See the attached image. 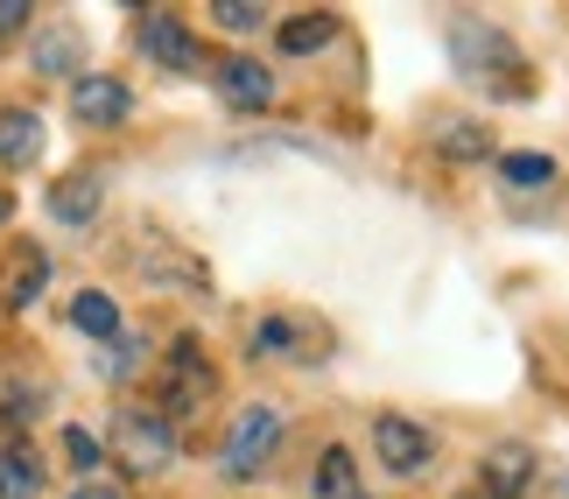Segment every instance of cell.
<instances>
[{"label": "cell", "instance_id": "4fadbf2b", "mask_svg": "<svg viewBox=\"0 0 569 499\" xmlns=\"http://www.w3.org/2000/svg\"><path fill=\"white\" fill-rule=\"evenodd\" d=\"M331 36H338V21H331V14H296V21H281V36H274V42H281L289 57H317Z\"/></svg>", "mask_w": 569, "mask_h": 499}, {"label": "cell", "instance_id": "e0dca14e", "mask_svg": "<svg viewBox=\"0 0 569 499\" xmlns=\"http://www.w3.org/2000/svg\"><path fill=\"white\" fill-rule=\"evenodd\" d=\"M42 289H50V260H42V253L29 247V253H21V260H14V281H8V302H14V310H29V302H36Z\"/></svg>", "mask_w": 569, "mask_h": 499}, {"label": "cell", "instance_id": "6da1fadb", "mask_svg": "<svg viewBox=\"0 0 569 499\" xmlns=\"http://www.w3.org/2000/svg\"><path fill=\"white\" fill-rule=\"evenodd\" d=\"M113 450L127 471H141V479H156V471L177 465V422L162 416V408H127L113 422Z\"/></svg>", "mask_w": 569, "mask_h": 499}, {"label": "cell", "instance_id": "7c38bea8", "mask_svg": "<svg viewBox=\"0 0 569 499\" xmlns=\"http://www.w3.org/2000/svg\"><path fill=\"white\" fill-rule=\"evenodd\" d=\"M42 479L50 471H42L36 450H21V443L0 450V499H42Z\"/></svg>", "mask_w": 569, "mask_h": 499}, {"label": "cell", "instance_id": "8992f818", "mask_svg": "<svg viewBox=\"0 0 569 499\" xmlns=\"http://www.w3.org/2000/svg\"><path fill=\"white\" fill-rule=\"evenodd\" d=\"M141 50L156 57L162 71H197V63H204V57H197V36H190V29H183V21L169 14V8L141 14Z\"/></svg>", "mask_w": 569, "mask_h": 499}, {"label": "cell", "instance_id": "7402d4cb", "mask_svg": "<svg viewBox=\"0 0 569 499\" xmlns=\"http://www.w3.org/2000/svg\"><path fill=\"white\" fill-rule=\"evenodd\" d=\"M211 21H218V29H239V36H247V29H260V8H239V0H218V8H211Z\"/></svg>", "mask_w": 569, "mask_h": 499}, {"label": "cell", "instance_id": "30bf717a", "mask_svg": "<svg viewBox=\"0 0 569 499\" xmlns=\"http://www.w3.org/2000/svg\"><path fill=\"white\" fill-rule=\"evenodd\" d=\"M36 156H42V120L29 113V106H8V113H0V162L29 169Z\"/></svg>", "mask_w": 569, "mask_h": 499}, {"label": "cell", "instance_id": "ffe728a7", "mask_svg": "<svg viewBox=\"0 0 569 499\" xmlns=\"http://www.w3.org/2000/svg\"><path fill=\"white\" fill-rule=\"evenodd\" d=\"M63 458H71L78 471H99V458H106V443L92 437V429H63Z\"/></svg>", "mask_w": 569, "mask_h": 499}, {"label": "cell", "instance_id": "3957f363", "mask_svg": "<svg viewBox=\"0 0 569 499\" xmlns=\"http://www.w3.org/2000/svg\"><path fill=\"white\" fill-rule=\"evenodd\" d=\"M450 50H457V71L465 78H486V84H513L520 78V50L486 21H450Z\"/></svg>", "mask_w": 569, "mask_h": 499}, {"label": "cell", "instance_id": "5bb4252c", "mask_svg": "<svg viewBox=\"0 0 569 499\" xmlns=\"http://www.w3.org/2000/svg\"><path fill=\"white\" fill-rule=\"evenodd\" d=\"M36 71L42 78H71L78 71V29H42L36 36Z\"/></svg>", "mask_w": 569, "mask_h": 499}, {"label": "cell", "instance_id": "cb8c5ba5", "mask_svg": "<svg viewBox=\"0 0 569 499\" xmlns=\"http://www.w3.org/2000/svg\"><path fill=\"white\" fill-rule=\"evenodd\" d=\"M71 499H120V492H113V486H99V479H84V486H78Z\"/></svg>", "mask_w": 569, "mask_h": 499}, {"label": "cell", "instance_id": "d6986e66", "mask_svg": "<svg viewBox=\"0 0 569 499\" xmlns=\"http://www.w3.org/2000/svg\"><path fill=\"white\" fill-rule=\"evenodd\" d=\"M289 352H296V323L289 317H268L253 331V359H289Z\"/></svg>", "mask_w": 569, "mask_h": 499}, {"label": "cell", "instance_id": "52a82bcc", "mask_svg": "<svg viewBox=\"0 0 569 499\" xmlns=\"http://www.w3.org/2000/svg\"><path fill=\"white\" fill-rule=\"evenodd\" d=\"M478 479H486V499H520L535 486V450L528 443H492L486 465H478Z\"/></svg>", "mask_w": 569, "mask_h": 499}, {"label": "cell", "instance_id": "9a60e30c", "mask_svg": "<svg viewBox=\"0 0 569 499\" xmlns=\"http://www.w3.org/2000/svg\"><path fill=\"white\" fill-rule=\"evenodd\" d=\"M499 177L513 190H541L556 183V156H541V148H513V156H499Z\"/></svg>", "mask_w": 569, "mask_h": 499}, {"label": "cell", "instance_id": "9c48e42d", "mask_svg": "<svg viewBox=\"0 0 569 499\" xmlns=\"http://www.w3.org/2000/svg\"><path fill=\"white\" fill-rule=\"evenodd\" d=\"M99 204H106V183L92 177V169H84V177H63V183L50 190V219H57V226H92Z\"/></svg>", "mask_w": 569, "mask_h": 499}, {"label": "cell", "instance_id": "5b68a950", "mask_svg": "<svg viewBox=\"0 0 569 499\" xmlns=\"http://www.w3.org/2000/svg\"><path fill=\"white\" fill-rule=\"evenodd\" d=\"M71 113H78V127H127V113H134V92H127L120 78L92 71V78L71 84Z\"/></svg>", "mask_w": 569, "mask_h": 499}, {"label": "cell", "instance_id": "7a4b0ae2", "mask_svg": "<svg viewBox=\"0 0 569 499\" xmlns=\"http://www.w3.org/2000/svg\"><path fill=\"white\" fill-rule=\"evenodd\" d=\"M281 450V408H239L226 429V450H218V471L226 479H260V465H274Z\"/></svg>", "mask_w": 569, "mask_h": 499}, {"label": "cell", "instance_id": "44dd1931", "mask_svg": "<svg viewBox=\"0 0 569 499\" xmlns=\"http://www.w3.org/2000/svg\"><path fill=\"white\" fill-rule=\"evenodd\" d=\"M0 416H8V422H29V416H42V387H8V395H0Z\"/></svg>", "mask_w": 569, "mask_h": 499}, {"label": "cell", "instance_id": "603a6c76", "mask_svg": "<svg viewBox=\"0 0 569 499\" xmlns=\"http://www.w3.org/2000/svg\"><path fill=\"white\" fill-rule=\"evenodd\" d=\"M21 29H29V8H21V0H0V42H14Z\"/></svg>", "mask_w": 569, "mask_h": 499}, {"label": "cell", "instance_id": "ac0fdd59", "mask_svg": "<svg viewBox=\"0 0 569 499\" xmlns=\"http://www.w3.org/2000/svg\"><path fill=\"white\" fill-rule=\"evenodd\" d=\"M443 156L450 162H486L492 156V134H486V127H450V134H443Z\"/></svg>", "mask_w": 569, "mask_h": 499}, {"label": "cell", "instance_id": "2e32d148", "mask_svg": "<svg viewBox=\"0 0 569 499\" xmlns=\"http://www.w3.org/2000/svg\"><path fill=\"white\" fill-rule=\"evenodd\" d=\"M317 499H359L352 450H323V458H317Z\"/></svg>", "mask_w": 569, "mask_h": 499}, {"label": "cell", "instance_id": "8fae6325", "mask_svg": "<svg viewBox=\"0 0 569 499\" xmlns=\"http://www.w3.org/2000/svg\"><path fill=\"white\" fill-rule=\"evenodd\" d=\"M71 323H78L92 345H113V338H120V302L106 296V289H78V296H71Z\"/></svg>", "mask_w": 569, "mask_h": 499}, {"label": "cell", "instance_id": "ba28073f", "mask_svg": "<svg viewBox=\"0 0 569 499\" xmlns=\"http://www.w3.org/2000/svg\"><path fill=\"white\" fill-rule=\"evenodd\" d=\"M218 92H226V106H239V113H260V106L274 99V78L260 57H226L218 63Z\"/></svg>", "mask_w": 569, "mask_h": 499}, {"label": "cell", "instance_id": "d4e9b609", "mask_svg": "<svg viewBox=\"0 0 569 499\" xmlns=\"http://www.w3.org/2000/svg\"><path fill=\"white\" fill-rule=\"evenodd\" d=\"M8 211H14V204H8V190H0V219H8Z\"/></svg>", "mask_w": 569, "mask_h": 499}, {"label": "cell", "instance_id": "277c9868", "mask_svg": "<svg viewBox=\"0 0 569 499\" xmlns=\"http://www.w3.org/2000/svg\"><path fill=\"white\" fill-rule=\"evenodd\" d=\"M373 450H380V465H387V471H401V479H415V471L436 458L429 429H422V422H408V416H380V422H373Z\"/></svg>", "mask_w": 569, "mask_h": 499}]
</instances>
